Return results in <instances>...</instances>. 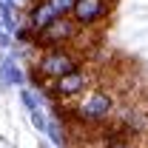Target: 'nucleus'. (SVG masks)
I'll return each instance as SVG.
<instances>
[{"label":"nucleus","instance_id":"obj_1","mask_svg":"<svg viewBox=\"0 0 148 148\" xmlns=\"http://www.w3.org/2000/svg\"><path fill=\"white\" fill-rule=\"evenodd\" d=\"M71 71H77V60L69 51H49L40 60V66H37V74L51 77V80H60V77H66Z\"/></svg>","mask_w":148,"mask_h":148},{"label":"nucleus","instance_id":"obj_2","mask_svg":"<svg viewBox=\"0 0 148 148\" xmlns=\"http://www.w3.org/2000/svg\"><path fill=\"white\" fill-rule=\"evenodd\" d=\"M111 108H114V100H111L108 94L97 91V94H91L88 100L80 103V111H77V114H80L83 120H94V123H97V120H106L111 114Z\"/></svg>","mask_w":148,"mask_h":148},{"label":"nucleus","instance_id":"obj_3","mask_svg":"<svg viewBox=\"0 0 148 148\" xmlns=\"http://www.w3.org/2000/svg\"><path fill=\"white\" fill-rule=\"evenodd\" d=\"M71 12H74V20H77V23L88 26V23H94V20H100V17L108 14V3H106V0H77Z\"/></svg>","mask_w":148,"mask_h":148},{"label":"nucleus","instance_id":"obj_4","mask_svg":"<svg viewBox=\"0 0 148 148\" xmlns=\"http://www.w3.org/2000/svg\"><path fill=\"white\" fill-rule=\"evenodd\" d=\"M74 34V23L69 20H54L49 29H43L40 34H37V43H43V46H54V43H63V40H69Z\"/></svg>","mask_w":148,"mask_h":148},{"label":"nucleus","instance_id":"obj_5","mask_svg":"<svg viewBox=\"0 0 148 148\" xmlns=\"http://www.w3.org/2000/svg\"><path fill=\"white\" fill-rule=\"evenodd\" d=\"M83 88H86V74L77 69V71L54 80V88H51V91H54L57 97H74V94H80Z\"/></svg>","mask_w":148,"mask_h":148},{"label":"nucleus","instance_id":"obj_6","mask_svg":"<svg viewBox=\"0 0 148 148\" xmlns=\"http://www.w3.org/2000/svg\"><path fill=\"white\" fill-rule=\"evenodd\" d=\"M54 20H60V14H57V9L49 3V0L40 3V6H34V12H32V29L43 32V29H49Z\"/></svg>","mask_w":148,"mask_h":148},{"label":"nucleus","instance_id":"obj_7","mask_svg":"<svg viewBox=\"0 0 148 148\" xmlns=\"http://www.w3.org/2000/svg\"><path fill=\"white\" fill-rule=\"evenodd\" d=\"M49 3L54 6V9H57V14L63 17L66 12H71V9H74V3H77V0H49Z\"/></svg>","mask_w":148,"mask_h":148},{"label":"nucleus","instance_id":"obj_8","mask_svg":"<svg viewBox=\"0 0 148 148\" xmlns=\"http://www.w3.org/2000/svg\"><path fill=\"white\" fill-rule=\"evenodd\" d=\"M108 148H128V145H125V143H111Z\"/></svg>","mask_w":148,"mask_h":148}]
</instances>
